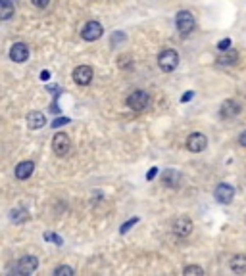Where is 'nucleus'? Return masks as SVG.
<instances>
[{
  "label": "nucleus",
  "instance_id": "obj_21",
  "mask_svg": "<svg viewBox=\"0 0 246 276\" xmlns=\"http://www.w3.org/2000/svg\"><path fill=\"white\" fill-rule=\"evenodd\" d=\"M42 238H44L47 242H52V244H56V245H64V238L54 234V232H44Z\"/></svg>",
  "mask_w": 246,
  "mask_h": 276
},
{
  "label": "nucleus",
  "instance_id": "obj_9",
  "mask_svg": "<svg viewBox=\"0 0 246 276\" xmlns=\"http://www.w3.org/2000/svg\"><path fill=\"white\" fill-rule=\"evenodd\" d=\"M171 230H173L175 236H179V238L191 236L192 221L189 219V217H177V219L173 221V224H171Z\"/></svg>",
  "mask_w": 246,
  "mask_h": 276
},
{
  "label": "nucleus",
  "instance_id": "obj_11",
  "mask_svg": "<svg viewBox=\"0 0 246 276\" xmlns=\"http://www.w3.org/2000/svg\"><path fill=\"white\" fill-rule=\"evenodd\" d=\"M29 58V46L25 42H16L10 48V60L16 63H24Z\"/></svg>",
  "mask_w": 246,
  "mask_h": 276
},
{
  "label": "nucleus",
  "instance_id": "obj_4",
  "mask_svg": "<svg viewBox=\"0 0 246 276\" xmlns=\"http://www.w3.org/2000/svg\"><path fill=\"white\" fill-rule=\"evenodd\" d=\"M39 268V259L35 257V255H24L21 259L16 263V267H14V274H33L35 270Z\"/></svg>",
  "mask_w": 246,
  "mask_h": 276
},
{
  "label": "nucleus",
  "instance_id": "obj_20",
  "mask_svg": "<svg viewBox=\"0 0 246 276\" xmlns=\"http://www.w3.org/2000/svg\"><path fill=\"white\" fill-rule=\"evenodd\" d=\"M75 274V270L72 267H68V265H58L54 268V276H73Z\"/></svg>",
  "mask_w": 246,
  "mask_h": 276
},
{
  "label": "nucleus",
  "instance_id": "obj_32",
  "mask_svg": "<svg viewBox=\"0 0 246 276\" xmlns=\"http://www.w3.org/2000/svg\"><path fill=\"white\" fill-rule=\"evenodd\" d=\"M40 79H42V81L50 79V71H42V73H40Z\"/></svg>",
  "mask_w": 246,
  "mask_h": 276
},
{
  "label": "nucleus",
  "instance_id": "obj_12",
  "mask_svg": "<svg viewBox=\"0 0 246 276\" xmlns=\"http://www.w3.org/2000/svg\"><path fill=\"white\" fill-rule=\"evenodd\" d=\"M240 111H242L240 102H237V100H225V102L221 104V108H219V115H221L223 119H233V117H237Z\"/></svg>",
  "mask_w": 246,
  "mask_h": 276
},
{
  "label": "nucleus",
  "instance_id": "obj_28",
  "mask_svg": "<svg viewBox=\"0 0 246 276\" xmlns=\"http://www.w3.org/2000/svg\"><path fill=\"white\" fill-rule=\"evenodd\" d=\"M156 174H158V167H152L150 171H148V174H146V181H152Z\"/></svg>",
  "mask_w": 246,
  "mask_h": 276
},
{
  "label": "nucleus",
  "instance_id": "obj_17",
  "mask_svg": "<svg viewBox=\"0 0 246 276\" xmlns=\"http://www.w3.org/2000/svg\"><path fill=\"white\" fill-rule=\"evenodd\" d=\"M16 14V6L12 0H0V19L8 21L10 17Z\"/></svg>",
  "mask_w": 246,
  "mask_h": 276
},
{
  "label": "nucleus",
  "instance_id": "obj_18",
  "mask_svg": "<svg viewBox=\"0 0 246 276\" xmlns=\"http://www.w3.org/2000/svg\"><path fill=\"white\" fill-rule=\"evenodd\" d=\"M231 270H233L235 274H244L246 272V255H242V253L235 255V257L231 259Z\"/></svg>",
  "mask_w": 246,
  "mask_h": 276
},
{
  "label": "nucleus",
  "instance_id": "obj_2",
  "mask_svg": "<svg viewBox=\"0 0 246 276\" xmlns=\"http://www.w3.org/2000/svg\"><path fill=\"white\" fill-rule=\"evenodd\" d=\"M194 25H196L194 16H192L189 10H181V12L175 16V27H177V31L181 33L183 37H185V35H191V33L194 31Z\"/></svg>",
  "mask_w": 246,
  "mask_h": 276
},
{
  "label": "nucleus",
  "instance_id": "obj_7",
  "mask_svg": "<svg viewBox=\"0 0 246 276\" xmlns=\"http://www.w3.org/2000/svg\"><path fill=\"white\" fill-rule=\"evenodd\" d=\"M208 148V138L202 133H191L187 138V150L192 154H200Z\"/></svg>",
  "mask_w": 246,
  "mask_h": 276
},
{
  "label": "nucleus",
  "instance_id": "obj_1",
  "mask_svg": "<svg viewBox=\"0 0 246 276\" xmlns=\"http://www.w3.org/2000/svg\"><path fill=\"white\" fill-rule=\"evenodd\" d=\"M158 65L162 71L166 73H171L177 69V65H179V54L175 52L173 48H167V50H162L158 56Z\"/></svg>",
  "mask_w": 246,
  "mask_h": 276
},
{
  "label": "nucleus",
  "instance_id": "obj_31",
  "mask_svg": "<svg viewBox=\"0 0 246 276\" xmlns=\"http://www.w3.org/2000/svg\"><path fill=\"white\" fill-rule=\"evenodd\" d=\"M123 65H129V58H119V67H123Z\"/></svg>",
  "mask_w": 246,
  "mask_h": 276
},
{
  "label": "nucleus",
  "instance_id": "obj_3",
  "mask_svg": "<svg viewBox=\"0 0 246 276\" xmlns=\"http://www.w3.org/2000/svg\"><path fill=\"white\" fill-rule=\"evenodd\" d=\"M148 104H150V94L146 90H135V92H131L127 96V108H131V110L135 111L146 110Z\"/></svg>",
  "mask_w": 246,
  "mask_h": 276
},
{
  "label": "nucleus",
  "instance_id": "obj_13",
  "mask_svg": "<svg viewBox=\"0 0 246 276\" xmlns=\"http://www.w3.org/2000/svg\"><path fill=\"white\" fill-rule=\"evenodd\" d=\"M181 179L183 174L177 171V169H166L164 173H162V184L166 186V188H177L179 184H181Z\"/></svg>",
  "mask_w": 246,
  "mask_h": 276
},
{
  "label": "nucleus",
  "instance_id": "obj_8",
  "mask_svg": "<svg viewBox=\"0 0 246 276\" xmlns=\"http://www.w3.org/2000/svg\"><path fill=\"white\" fill-rule=\"evenodd\" d=\"M72 148V140H70V136L65 133H58L54 134V138H52V150H54L56 156H65L68 152Z\"/></svg>",
  "mask_w": 246,
  "mask_h": 276
},
{
  "label": "nucleus",
  "instance_id": "obj_22",
  "mask_svg": "<svg viewBox=\"0 0 246 276\" xmlns=\"http://www.w3.org/2000/svg\"><path fill=\"white\" fill-rule=\"evenodd\" d=\"M183 274H198V276H202V274H204V268L198 267V265H187V267L183 268Z\"/></svg>",
  "mask_w": 246,
  "mask_h": 276
},
{
  "label": "nucleus",
  "instance_id": "obj_19",
  "mask_svg": "<svg viewBox=\"0 0 246 276\" xmlns=\"http://www.w3.org/2000/svg\"><path fill=\"white\" fill-rule=\"evenodd\" d=\"M10 221L16 222V224H21V222L29 221V211L25 207H17V209H12L10 211Z\"/></svg>",
  "mask_w": 246,
  "mask_h": 276
},
{
  "label": "nucleus",
  "instance_id": "obj_10",
  "mask_svg": "<svg viewBox=\"0 0 246 276\" xmlns=\"http://www.w3.org/2000/svg\"><path fill=\"white\" fill-rule=\"evenodd\" d=\"M214 196L219 204H231L233 197H235V188H233L231 184H227V182H221V184L215 186Z\"/></svg>",
  "mask_w": 246,
  "mask_h": 276
},
{
  "label": "nucleus",
  "instance_id": "obj_16",
  "mask_svg": "<svg viewBox=\"0 0 246 276\" xmlns=\"http://www.w3.org/2000/svg\"><path fill=\"white\" fill-rule=\"evenodd\" d=\"M215 63H219V65H237L238 52L237 50H225V52H221V54L217 56Z\"/></svg>",
  "mask_w": 246,
  "mask_h": 276
},
{
  "label": "nucleus",
  "instance_id": "obj_24",
  "mask_svg": "<svg viewBox=\"0 0 246 276\" xmlns=\"http://www.w3.org/2000/svg\"><path fill=\"white\" fill-rule=\"evenodd\" d=\"M123 40H125V35H123V33H121V31L114 33V35H111V46L116 48L119 42H123Z\"/></svg>",
  "mask_w": 246,
  "mask_h": 276
},
{
  "label": "nucleus",
  "instance_id": "obj_14",
  "mask_svg": "<svg viewBox=\"0 0 246 276\" xmlns=\"http://www.w3.org/2000/svg\"><path fill=\"white\" fill-rule=\"evenodd\" d=\"M44 125H47V117H44L42 111H31V113L27 115V127H29L31 131H39V129H42Z\"/></svg>",
  "mask_w": 246,
  "mask_h": 276
},
{
  "label": "nucleus",
  "instance_id": "obj_29",
  "mask_svg": "<svg viewBox=\"0 0 246 276\" xmlns=\"http://www.w3.org/2000/svg\"><path fill=\"white\" fill-rule=\"evenodd\" d=\"M238 144H240L242 148H246V131L240 133V136H238Z\"/></svg>",
  "mask_w": 246,
  "mask_h": 276
},
{
  "label": "nucleus",
  "instance_id": "obj_15",
  "mask_svg": "<svg viewBox=\"0 0 246 276\" xmlns=\"http://www.w3.org/2000/svg\"><path fill=\"white\" fill-rule=\"evenodd\" d=\"M33 171H35V163H33V161H21V163L16 165V171H14V173H16L17 181H27L33 174Z\"/></svg>",
  "mask_w": 246,
  "mask_h": 276
},
{
  "label": "nucleus",
  "instance_id": "obj_25",
  "mask_svg": "<svg viewBox=\"0 0 246 276\" xmlns=\"http://www.w3.org/2000/svg\"><path fill=\"white\" fill-rule=\"evenodd\" d=\"M231 46H233V42H231V39H223L217 42V50L219 52H225V50H231Z\"/></svg>",
  "mask_w": 246,
  "mask_h": 276
},
{
  "label": "nucleus",
  "instance_id": "obj_6",
  "mask_svg": "<svg viewBox=\"0 0 246 276\" xmlns=\"http://www.w3.org/2000/svg\"><path fill=\"white\" fill-rule=\"evenodd\" d=\"M93 77H95V71L91 65H77L73 69V81L79 85V87H87L93 83Z\"/></svg>",
  "mask_w": 246,
  "mask_h": 276
},
{
  "label": "nucleus",
  "instance_id": "obj_26",
  "mask_svg": "<svg viewBox=\"0 0 246 276\" xmlns=\"http://www.w3.org/2000/svg\"><path fill=\"white\" fill-rule=\"evenodd\" d=\"M68 123H70V119H68V117H58L54 123H52V127H54V129H58V127H64V125H68Z\"/></svg>",
  "mask_w": 246,
  "mask_h": 276
},
{
  "label": "nucleus",
  "instance_id": "obj_30",
  "mask_svg": "<svg viewBox=\"0 0 246 276\" xmlns=\"http://www.w3.org/2000/svg\"><path fill=\"white\" fill-rule=\"evenodd\" d=\"M192 96H194V92H192V90H189V92H187V94H185V96L181 98V102H189Z\"/></svg>",
  "mask_w": 246,
  "mask_h": 276
},
{
  "label": "nucleus",
  "instance_id": "obj_5",
  "mask_svg": "<svg viewBox=\"0 0 246 276\" xmlns=\"http://www.w3.org/2000/svg\"><path fill=\"white\" fill-rule=\"evenodd\" d=\"M102 35H104V27L98 21H95V19L87 21V23L83 25V29H81V37H83V40H87V42H95Z\"/></svg>",
  "mask_w": 246,
  "mask_h": 276
},
{
  "label": "nucleus",
  "instance_id": "obj_23",
  "mask_svg": "<svg viewBox=\"0 0 246 276\" xmlns=\"http://www.w3.org/2000/svg\"><path fill=\"white\" fill-rule=\"evenodd\" d=\"M137 222H139V217H133V219H129L127 222H123V224L119 227V232H121V234H127L129 229H133Z\"/></svg>",
  "mask_w": 246,
  "mask_h": 276
},
{
  "label": "nucleus",
  "instance_id": "obj_27",
  "mask_svg": "<svg viewBox=\"0 0 246 276\" xmlns=\"http://www.w3.org/2000/svg\"><path fill=\"white\" fill-rule=\"evenodd\" d=\"M33 2V6H37V8H47L48 4H50V0H31Z\"/></svg>",
  "mask_w": 246,
  "mask_h": 276
}]
</instances>
